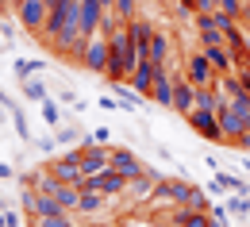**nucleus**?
Instances as JSON below:
<instances>
[{
	"label": "nucleus",
	"instance_id": "nucleus-1",
	"mask_svg": "<svg viewBox=\"0 0 250 227\" xmlns=\"http://www.w3.org/2000/svg\"><path fill=\"white\" fill-rule=\"evenodd\" d=\"M69 23H81V0H58V4H50V12H46V23H42V31L39 39H54V35L69 27Z\"/></svg>",
	"mask_w": 250,
	"mask_h": 227
},
{
	"label": "nucleus",
	"instance_id": "nucleus-2",
	"mask_svg": "<svg viewBox=\"0 0 250 227\" xmlns=\"http://www.w3.org/2000/svg\"><path fill=\"white\" fill-rule=\"evenodd\" d=\"M108 58H112L108 35H93V39L85 42V54H81V65H85L89 73H100V77H108Z\"/></svg>",
	"mask_w": 250,
	"mask_h": 227
},
{
	"label": "nucleus",
	"instance_id": "nucleus-3",
	"mask_svg": "<svg viewBox=\"0 0 250 227\" xmlns=\"http://www.w3.org/2000/svg\"><path fill=\"white\" fill-rule=\"evenodd\" d=\"M12 4H16V16H20L23 31H31V35L42 31L46 12H50V4H46V0H12Z\"/></svg>",
	"mask_w": 250,
	"mask_h": 227
},
{
	"label": "nucleus",
	"instance_id": "nucleus-4",
	"mask_svg": "<svg viewBox=\"0 0 250 227\" xmlns=\"http://www.w3.org/2000/svg\"><path fill=\"white\" fill-rule=\"evenodd\" d=\"M185 77L192 81V85H216L219 73H216V65L208 62L204 50H192V54L185 58Z\"/></svg>",
	"mask_w": 250,
	"mask_h": 227
},
{
	"label": "nucleus",
	"instance_id": "nucleus-5",
	"mask_svg": "<svg viewBox=\"0 0 250 227\" xmlns=\"http://www.w3.org/2000/svg\"><path fill=\"white\" fill-rule=\"evenodd\" d=\"M185 124L196 135H204L208 143H223V131H219V120H216V112H204V108H192L185 116Z\"/></svg>",
	"mask_w": 250,
	"mask_h": 227
},
{
	"label": "nucleus",
	"instance_id": "nucleus-6",
	"mask_svg": "<svg viewBox=\"0 0 250 227\" xmlns=\"http://www.w3.org/2000/svg\"><path fill=\"white\" fill-rule=\"evenodd\" d=\"M216 120H219V131H223V139H227V143H239V139H243V131H247V120H243V116H239V112H235L227 100H223V104L216 108Z\"/></svg>",
	"mask_w": 250,
	"mask_h": 227
},
{
	"label": "nucleus",
	"instance_id": "nucleus-7",
	"mask_svg": "<svg viewBox=\"0 0 250 227\" xmlns=\"http://www.w3.org/2000/svg\"><path fill=\"white\" fill-rule=\"evenodd\" d=\"M127 31H131V42H135V50H139V58H146L150 54V39H154V31H158V23L154 20H131L127 23Z\"/></svg>",
	"mask_w": 250,
	"mask_h": 227
},
{
	"label": "nucleus",
	"instance_id": "nucleus-8",
	"mask_svg": "<svg viewBox=\"0 0 250 227\" xmlns=\"http://www.w3.org/2000/svg\"><path fill=\"white\" fill-rule=\"evenodd\" d=\"M154 77H158V65L150 58H143V62L131 69V77H127V85L135 89V93H143V97H150V89H154Z\"/></svg>",
	"mask_w": 250,
	"mask_h": 227
},
{
	"label": "nucleus",
	"instance_id": "nucleus-9",
	"mask_svg": "<svg viewBox=\"0 0 250 227\" xmlns=\"http://www.w3.org/2000/svg\"><path fill=\"white\" fill-rule=\"evenodd\" d=\"M192 108H196V85L188 77H173V112L188 116Z\"/></svg>",
	"mask_w": 250,
	"mask_h": 227
},
{
	"label": "nucleus",
	"instance_id": "nucleus-10",
	"mask_svg": "<svg viewBox=\"0 0 250 227\" xmlns=\"http://www.w3.org/2000/svg\"><path fill=\"white\" fill-rule=\"evenodd\" d=\"M112 165H116L120 173H127L131 181L146 173V165L139 162V154H135V150H127V146H112Z\"/></svg>",
	"mask_w": 250,
	"mask_h": 227
},
{
	"label": "nucleus",
	"instance_id": "nucleus-11",
	"mask_svg": "<svg viewBox=\"0 0 250 227\" xmlns=\"http://www.w3.org/2000/svg\"><path fill=\"white\" fill-rule=\"evenodd\" d=\"M100 20H104V4L100 0H81V31L89 35H100Z\"/></svg>",
	"mask_w": 250,
	"mask_h": 227
},
{
	"label": "nucleus",
	"instance_id": "nucleus-12",
	"mask_svg": "<svg viewBox=\"0 0 250 227\" xmlns=\"http://www.w3.org/2000/svg\"><path fill=\"white\" fill-rule=\"evenodd\" d=\"M204 54H208V62L216 65V73H235V65H239L235 46H231V42H223V46H208Z\"/></svg>",
	"mask_w": 250,
	"mask_h": 227
},
{
	"label": "nucleus",
	"instance_id": "nucleus-13",
	"mask_svg": "<svg viewBox=\"0 0 250 227\" xmlns=\"http://www.w3.org/2000/svg\"><path fill=\"white\" fill-rule=\"evenodd\" d=\"M150 100L154 104H162V108H173V77L162 69L154 77V89H150Z\"/></svg>",
	"mask_w": 250,
	"mask_h": 227
},
{
	"label": "nucleus",
	"instance_id": "nucleus-14",
	"mask_svg": "<svg viewBox=\"0 0 250 227\" xmlns=\"http://www.w3.org/2000/svg\"><path fill=\"white\" fill-rule=\"evenodd\" d=\"M108 208V193H96V189H81V204H77V212L81 216H100Z\"/></svg>",
	"mask_w": 250,
	"mask_h": 227
},
{
	"label": "nucleus",
	"instance_id": "nucleus-15",
	"mask_svg": "<svg viewBox=\"0 0 250 227\" xmlns=\"http://www.w3.org/2000/svg\"><path fill=\"white\" fill-rule=\"evenodd\" d=\"M112 89H116V100L124 104V112H139L143 108V93H135L127 81H112Z\"/></svg>",
	"mask_w": 250,
	"mask_h": 227
},
{
	"label": "nucleus",
	"instance_id": "nucleus-16",
	"mask_svg": "<svg viewBox=\"0 0 250 227\" xmlns=\"http://www.w3.org/2000/svg\"><path fill=\"white\" fill-rule=\"evenodd\" d=\"M212 181H216L223 193H250L247 181H243L239 173H231V169H216V177H212Z\"/></svg>",
	"mask_w": 250,
	"mask_h": 227
},
{
	"label": "nucleus",
	"instance_id": "nucleus-17",
	"mask_svg": "<svg viewBox=\"0 0 250 227\" xmlns=\"http://www.w3.org/2000/svg\"><path fill=\"white\" fill-rule=\"evenodd\" d=\"M154 65H166L169 62V39H166V31H154V39H150V54H146Z\"/></svg>",
	"mask_w": 250,
	"mask_h": 227
},
{
	"label": "nucleus",
	"instance_id": "nucleus-18",
	"mask_svg": "<svg viewBox=\"0 0 250 227\" xmlns=\"http://www.w3.org/2000/svg\"><path fill=\"white\" fill-rule=\"evenodd\" d=\"M223 204H227V212H231V216H239V220H250V196H247V193H231L227 200H223Z\"/></svg>",
	"mask_w": 250,
	"mask_h": 227
},
{
	"label": "nucleus",
	"instance_id": "nucleus-19",
	"mask_svg": "<svg viewBox=\"0 0 250 227\" xmlns=\"http://www.w3.org/2000/svg\"><path fill=\"white\" fill-rule=\"evenodd\" d=\"M196 42H200V50H208V46H223L227 35L219 31V27H196Z\"/></svg>",
	"mask_w": 250,
	"mask_h": 227
},
{
	"label": "nucleus",
	"instance_id": "nucleus-20",
	"mask_svg": "<svg viewBox=\"0 0 250 227\" xmlns=\"http://www.w3.org/2000/svg\"><path fill=\"white\" fill-rule=\"evenodd\" d=\"M31 227H77V220H73V212H58V216H39V220H31Z\"/></svg>",
	"mask_w": 250,
	"mask_h": 227
},
{
	"label": "nucleus",
	"instance_id": "nucleus-21",
	"mask_svg": "<svg viewBox=\"0 0 250 227\" xmlns=\"http://www.w3.org/2000/svg\"><path fill=\"white\" fill-rule=\"evenodd\" d=\"M23 97L35 100V104H42V100L50 97V93H46V85L39 81V73H35V77H23Z\"/></svg>",
	"mask_w": 250,
	"mask_h": 227
},
{
	"label": "nucleus",
	"instance_id": "nucleus-22",
	"mask_svg": "<svg viewBox=\"0 0 250 227\" xmlns=\"http://www.w3.org/2000/svg\"><path fill=\"white\" fill-rule=\"evenodd\" d=\"M112 12H116L124 23H131V20H135V12H139V0H116V4H112Z\"/></svg>",
	"mask_w": 250,
	"mask_h": 227
},
{
	"label": "nucleus",
	"instance_id": "nucleus-23",
	"mask_svg": "<svg viewBox=\"0 0 250 227\" xmlns=\"http://www.w3.org/2000/svg\"><path fill=\"white\" fill-rule=\"evenodd\" d=\"M42 120H46L50 127H58V124H62V108H58V104H54L50 97L42 100Z\"/></svg>",
	"mask_w": 250,
	"mask_h": 227
},
{
	"label": "nucleus",
	"instance_id": "nucleus-24",
	"mask_svg": "<svg viewBox=\"0 0 250 227\" xmlns=\"http://www.w3.org/2000/svg\"><path fill=\"white\" fill-rule=\"evenodd\" d=\"M8 112H12V124H16V131H20V139H31V127H27V116H23V112H20L16 104H12Z\"/></svg>",
	"mask_w": 250,
	"mask_h": 227
},
{
	"label": "nucleus",
	"instance_id": "nucleus-25",
	"mask_svg": "<svg viewBox=\"0 0 250 227\" xmlns=\"http://www.w3.org/2000/svg\"><path fill=\"white\" fill-rule=\"evenodd\" d=\"M227 104H231V108H235V112H239V116L247 120V127H250V93H239V97H235V100H227Z\"/></svg>",
	"mask_w": 250,
	"mask_h": 227
},
{
	"label": "nucleus",
	"instance_id": "nucleus-26",
	"mask_svg": "<svg viewBox=\"0 0 250 227\" xmlns=\"http://www.w3.org/2000/svg\"><path fill=\"white\" fill-rule=\"evenodd\" d=\"M16 73H20V77H35V73H42V62H27V58H16Z\"/></svg>",
	"mask_w": 250,
	"mask_h": 227
},
{
	"label": "nucleus",
	"instance_id": "nucleus-27",
	"mask_svg": "<svg viewBox=\"0 0 250 227\" xmlns=\"http://www.w3.org/2000/svg\"><path fill=\"white\" fill-rule=\"evenodd\" d=\"M62 104H69L73 112H85V108H89V104H85L81 97H73V89H65V93H62Z\"/></svg>",
	"mask_w": 250,
	"mask_h": 227
},
{
	"label": "nucleus",
	"instance_id": "nucleus-28",
	"mask_svg": "<svg viewBox=\"0 0 250 227\" xmlns=\"http://www.w3.org/2000/svg\"><path fill=\"white\" fill-rule=\"evenodd\" d=\"M219 8H223V12H231V16H235V20H239V16H243V8H247V4H243V0H219Z\"/></svg>",
	"mask_w": 250,
	"mask_h": 227
},
{
	"label": "nucleus",
	"instance_id": "nucleus-29",
	"mask_svg": "<svg viewBox=\"0 0 250 227\" xmlns=\"http://www.w3.org/2000/svg\"><path fill=\"white\" fill-rule=\"evenodd\" d=\"M219 12V0H196V16H212Z\"/></svg>",
	"mask_w": 250,
	"mask_h": 227
},
{
	"label": "nucleus",
	"instance_id": "nucleus-30",
	"mask_svg": "<svg viewBox=\"0 0 250 227\" xmlns=\"http://www.w3.org/2000/svg\"><path fill=\"white\" fill-rule=\"evenodd\" d=\"M96 104H100L104 112H116V108H124L120 100H116V97H108V93H100V100H96Z\"/></svg>",
	"mask_w": 250,
	"mask_h": 227
},
{
	"label": "nucleus",
	"instance_id": "nucleus-31",
	"mask_svg": "<svg viewBox=\"0 0 250 227\" xmlns=\"http://www.w3.org/2000/svg\"><path fill=\"white\" fill-rule=\"evenodd\" d=\"M208 212H212V220H216V224H227V204H212Z\"/></svg>",
	"mask_w": 250,
	"mask_h": 227
},
{
	"label": "nucleus",
	"instance_id": "nucleus-32",
	"mask_svg": "<svg viewBox=\"0 0 250 227\" xmlns=\"http://www.w3.org/2000/svg\"><path fill=\"white\" fill-rule=\"evenodd\" d=\"M35 146H39V150H42V154H50V150H54V146H58V139H50V135H42V139H39V143H35Z\"/></svg>",
	"mask_w": 250,
	"mask_h": 227
},
{
	"label": "nucleus",
	"instance_id": "nucleus-33",
	"mask_svg": "<svg viewBox=\"0 0 250 227\" xmlns=\"http://www.w3.org/2000/svg\"><path fill=\"white\" fill-rule=\"evenodd\" d=\"M0 39H4V42H16V27H12V23H0Z\"/></svg>",
	"mask_w": 250,
	"mask_h": 227
},
{
	"label": "nucleus",
	"instance_id": "nucleus-34",
	"mask_svg": "<svg viewBox=\"0 0 250 227\" xmlns=\"http://www.w3.org/2000/svg\"><path fill=\"white\" fill-rule=\"evenodd\" d=\"M93 139H96V143H104V146H108V143H112V131H108V127H96V131H93Z\"/></svg>",
	"mask_w": 250,
	"mask_h": 227
},
{
	"label": "nucleus",
	"instance_id": "nucleus-35",
	"mask_svg": "<svg viewBox=\"0 0 250 227\" xmlns=\"http://www.w3.org/2000/svg\"><path fill=\"white\" fill-rule=\"evenodd\" d=\"M4 227H20V212H8L4 208Z\"/></svg>",
	"mask_w": 250,
	"mask_h": 227
},
{
	"label": "nucleus",
	"instance_id": "nucleus-36",
	"mask_svg": "<svg viewBox=\"0 0 250 227\" xmlns=\"http://www.w3.org/2000/svg\"><path fill=\"white\" fill-rule=\"evenodd\" d=\"M54 139H58V143H73V127H58Z\"/></svg>",
	"mask_w": 250,
	"mask_h": 227
},
{
	"label": "nucleus",
	"instance_id": "nucleus-37",
	"mask_svg": "<svg viewBox=\"0 0 250 227\" xmlns=\"http://www.w3.org/2000/svg\"><path fill=\"white\" fill-rule=\"evenodd\" d=\"M235 146H239V150H247V154H250V131H243V139H239Z\"/></svg>",
	"mask_w": 250,
	"mask_h": 227
},
{
	"label": "nucleus",
	"instance_id": "nucleus-38",
	"mask_svg": "<svg viewBox=\"0 0 250 227\" xmlns=\"http://www.w3.org/2000/svg\"><path fill=\"white\" fill-rule=\"evenodd\" d=\"M0 181H12V165L8 162H0Z\"/></svg>",
	"mask_w": 250,
	"mask_h": 227
},
{
	"label": "nucleus",
	"instance_id": "nucleus-39",
	"mask_svg": "<svg viewBox=\"0 0 250 227\" xmlns=\"http://www.w3.org/2000/svg\"><path fill=\"white\" fill-rule=\"evenodd\" d=\"M239 77H243V85H247V93H250V65H243V69H239Z\"/></svg>",
	"mask_w": 250,
	"mask_h": 227
},
{
	"label": "nucleus",
	"instance_id": "nucleus-40",
	"mask_svg": "<svg viewBox=\"0 0 250 227\" xmlns=\"http://www.w3.org/2000/svg\"><path fill=\"white\" fill-rule=\"evenodd\" d=\"M239 165H243V173H247V177H250V158H243V162H239Z\"/></svg>",
	"mask_w": 250,
	"mask_h": 227
},
{
	"label": "nucleus",
	"instance_id": "nucleus-41",
	"mask_svg": "<svg viewBox=\"0 0 250 227\" xmlns=\"http://www.w3.org/2000/svg\"><path fill=\"white\" fill-rule=\"evenodd\" d=\"M4 208H8V204H4V200H0V227H4Z\"/></svg>",
	"mask_w": 250,
	"mask_h": 227
},
{
	"label": "nucleus",
	"instance_id": "nucleus-42",
	"mask_svg": "<svg viewBox=\"0 0 250 227\" xmlns=\"http://www.w3.org/2000/svg\"><path fill=\"white\" fill-rule=\"evenodd\" d=\"M100 4H104V8H112V4H116V0H100Z\"/></svg>",
	"mask_w": 250,
	"mask_h": 227
},
{
	"label": "nucleus",
	"instance_id": "nucleus-43",
	"mask_svg": "<svg viewBox=\"0 0 250 227\" xmlns=\"http://www.w3.org/2000/svg\"><path fill=\"white\" fill-rule=\"evenodd\" d=\"M4 8H8V0H0V12H4Z\"/></svg>",
	"mask_w": 250,
	"mask_h": 227
},
{
	"label": "nucleus",
	"instance_id": "nucleus-44",
	"mask_svg": "<svg viewBox=\"0 0 250 227\" xmlns=\"http://www.w3.org/2000/svg\"><path fill=\"white\" fill-rule=\"evenodd\" d=\"M4 46H8V42H4V39H0V50H4Z\"/></svg>",
	"mask_w": 250,
	"mask_h": 227
},
{
	"label": "nucleus",
	"instance_id": "nucleus-45",
	"mask_svg": "<svg viewBox=\"0 0 250 227\" xmlns=\"http://www.w3.org/2000/svg\"><path fill=\"white\" fill-rule=\"evenodd\" d=\"M212 227H227V224H212Z\"/></svg>",
	"mask_w": 250,
	"mask_h": 227
},
{
	"label": "nucleus",
	"instance_id": "nucleus-46",
	"mask_svg": "<svg viewBox=\"0 0 250 227\" xmlns=\"http://www.w3.org/2000/svg\"><path fill=\"white\" fill-rule=\"evenodd\" d=\"M46 4H58V0H46Z\"/></svg>",
	"mask_w": 250,
	"mask_h": 227
},
{
	"label": "nucleus",
	"instance_id": "nucleus-47",
	"mask_svg": "<svg viewBox=\"0 0 250 227\" xmlns=\"http://www.w3.org/2000/svg\"><path fill=\"white\" fill-rule=\"evenodd\" d=\"M247 227H250V224H247Z\"/></svg>",
	"mask_w": 250,
	"mask_h": 227
}]
</instances>
